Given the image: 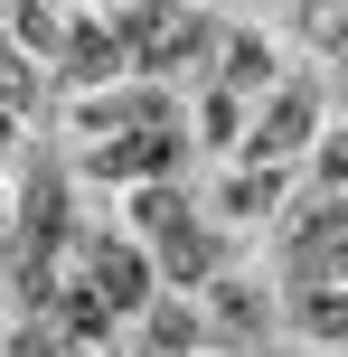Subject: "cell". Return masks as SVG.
<instances>
[{
  "instance_id": "6da1fadb",
  "label": "cell",
  "mask_w": 348,
  "mask_h": 357,
  "mask_svg": "<svg viewBox=\"0 0 348 357\" xmlns=\"http://www.w3.org/2000/svg\"><path fill=\"white\" fill-rule=\"evenodd\" d=\"M301 132H311V94H282V104L273 113H264V132H255V142H245V160H255V169H273V160H292V142H301Z\"/></svg>"
},
{
  "instance_id": "7a4b0ae2",
  "label": "cell",
  "mask_w": 348,
  "mask_h": 357,
  "mask_svg": "<svg viewBox=\"0 0 348 357\" xmlns=\"http://www.w3.org/2000/svg\"><path fill=\"white\" fill-rule=\"evenodd\" d=\"M94 301H113V310L142 301V264H132L123 245H94Z\"/></svg>"
},
{
  "instance_id": "3957f363",
  "label": "cell",
  "mask_w": 348,
  "mask_h": 357,
  "mask_svg": "<svg viewBox=\"0 0 348 357\" xmlns=\"http://www.w3.org/2000/svg\"><path fill=\"white\" fill-rule=\"evenodd\" d=\"M217 94H255L264 75H273V56H264V38H226V56H217Z\"/></svg>"
},
{
  "instance_id": "277c9868",
  "label": "cell",
  "mask_w": 348,
  "mask_h": 357,
  "mask_svg": "<svg viewBox=\"0 0 348 357\" xmlns=\"http://www.w3.org/2000/svg\"><path fill=\"white\" fill-rule=\"evenodd\" d=\"M160 160H169V142H160V132H123L113 151H94V169H113V178H132V169H160Z\"/></svg>"
},
{
  "instance_id": "5b68a950",
  "label": "cell",
  "mask_w": 348,
  "mask_h": 357,
  "mask_svg": "<svg viewBox=\"0 0 348 357\" xmlns=\"http://www.w3.org/2000/svg\"><path fill=\"white\" fill-rule=\"evenodd\" d=\"M320 188H348V132H330V151H320Z\"/></svg>"
}]
</instances>
